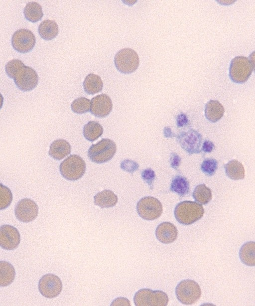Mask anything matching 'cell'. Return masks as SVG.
<instances>
[{
  "mask_svg": "<svg viewBox=\"0 0 255 306\" xmlns=\"http://www.w3.org/2000/svg\"><path fill=\"white\" fill-rule=\"evenodd\" d=\"M204 209L199 203L195 201H183L178 203L174 209L176 220L183 225H191L203 216Z\"/></svg>",
  "mask_w": 255,
  "mask_h": 306,
  "instance_id": "cell-1",
  "label": "cell"
},
{
  "mask_svg": "<svg viewBox=\"0 0 255 306\" xmlns=\"http://www.w3.org/2000/svg\"><path fill=\"white\" fill-rule=\"evenodd\" d=\"M115 143L109 139H103L89 148L88 156L93 162L102 163L110 160L116 153Z\"/></svg>",
  "mask_w": 255,
  "mask_h": 306,
  "instance_id": "cell-2",
  "label": "cell"
},
{
  "mask_svg": "<svg viewBox=\"0 0 255 306\" xmlns=\"http://www.w3.org/2000/svg\"><path fill=\"white\" fill-rule=\"evenodd\" d=\"M86 166L84 160L77 154L68 156L60 163L59 169L61 175L67 180L75 181L85 173Z\"/></svg>",
  "mask_w": 255,
  "mask_h": 306,
  "instance_id": "cell-3",
  "label": "cell"
},
{
  "mask_svg": "<svg viewBox=\"0 0 255 306\" xmlns=\"http://www.w3.org/2000/svg\"><path fill=\"white\" fill-rule=\"evenodd\" d=\"M168 301V296L165 292L147 288L140 289L133 297L136 306H166Z\"/></svg>",
  "mask_w": 255,
  "mask_h": 306,
  "instance_id": "cell-4",
  "label": "cell"
},
{
  "mask_svg": "<svg viewBox=\"0 0 255 306\" xmlns=\"http://www.w3.org/2000/svg\"><path fill=\"white\" fill-rule=\"evenodd\" d=\"M247 57L239 56L234 58L231 61L229 76L231 80L236 83L246 82L251 76L254 67Z\"/></svg>",
  "mask_w": 255,
  "mask_h": 306,
  "instance_id": "cell-5",
  "label": "cell"
},
{
  "mask_svg": "<svg viewBox=\"0 0 255 306\" xmlns=\"http://www.w3.org/2000/svg\"><path fill=\"white\" fill-rule=\"evenodd\" d=\"M178 300L185 305L195 304L201 296V290L197 283L191 280H184L179 282L175 289Z\"/></svg>",
  "mask_w": 255,
  "mask_h": 306,
  "instance_id": "cell-6",
  "label": "cell"
},
{
  "mask_svg": "<svg viewBox=\"0 0 255 306\" xmlns=\"http://www.w3.org/2000/svg\"><path fill=\"white\" fill-rule=\"evenodd\" d=\"M114 63L121 73L129 74L134 72L139 64L137 53L133 49L125 48L120 50L115 55Z\"/></svg>",
  "mask_w": 255,
  "mask_h": 306,
  "instance_id": "cell-7",
  "label": "cell"
},
{
  "mask_svg": "<svg viewBox=\"0 0 255 306\" xmlns=\"http://www.w3.org/2000/svg\"><path fill=\"white\" fill-rule=\"evenodd\" d=\"M136 211L142 219L151 221L158 218L162 213L161 203L156 198L146 196L141 198L137 203Z\"/></svg>",
  "mask_w": 255,
  "mask_h": 306,
  "instance_id": "cell-8",
  "label": "cell"
},
{
  "mask_svg": "<svg viewBox=\"0 0 255 306\" xmlns=\"http://www.w3.org/2000/svg\"><path fill=\"white\" fill-rule=\"evenodd\" d=\"M13 79L16 86L23 91L33 89L38 83V76L36 71L25 65L17 70Z\"/></svg>",
  "mask_w": 255,
  "mask_h": 306,
  "instance_id": "cell-9",
  "label": "cell"
},
{
  "mask_svg": "<svg viewBox=\"0 0 255 306\" xmlns=\"http://www.w3.org/2000/svg\"><path fill=\"white\" fill-rule=\"evenodd\" d=\"M38 290L44 297L51 299L57 297L62 290V283L60 278L52 274L42 276L38 283Z\"/></svg>",
  "mask_w": 255,
  "mask_h": 306,
  "instance_id": "cell-10",
  "label": "cell"
},
{
  "mask_svg": "<svg viewBox=\"0 0 255 306\" xmlns=\"http://www.w3.org/2000/svg\"><path fill=\"white\" fill-rule=\"evenodd\" d=\"M36 42L35 36L30 30L20 29L15 31L12 36L11 44L17 52L25 53L29 52L34 47Z\"/></svg>",
  "mask_w": 255,
  "mask_h": 306,
  "instance_id": "cell-11",
  "label": "cell"
},
{
  "mask_svg": "<svg viewBox=\"0 0 255 306\" xmlns=\"http://www.w3.org/2000/svg\"><path fill=\"white\" fill-rule=\"evenodd\" d=\"M177 141L182 149L190 154L201 152L202 136L193 129L181 133L178 135Z\"/></svg>",
  "mask_w": 255,
  "mask_h": 306,
  "instance_id": "cell-12",
  "label": "cell"
},
{
  "mask_svg": "<svg viewBox=\"0 0 255 306\" xmlns=\"http://www.w3.org/2000/svg\"><path fill=\"white\" fill-rule=\"evenodd\" d=\"M14 213L18 220L28 223L33 221L37 216L38 207L33 200L29 198H23L16 204Z\"/></svg>",
  "mask_w": 255,
  "mask_h": 306,
  "instance_id": "cell-13",
  "label": "cell"
},
{
  "mask_svg": "<svg viewBox=\"0 0 255 306\" xmlns=\"http://www.w3.org/2000/svg\"><path fill=\"white\" fill-rule=\"evenodd\" d=\"M20 241V234L16 228L7 224L0 226V246L7 250L16 249Z\"/></svg>",
  "mask_w": 255,
  "mask_h": 306,
  "instance_id": "cell-14",
  "label": "cell"
},
{
  "mask_svg": "<svg viewBox=\"0 0 255 306\" xmlns=\"http://www.w3.org/2000/svg\"><path fill=\"white\" fill-rule=\"evenodd\" d=\"M90 101V112L97 117L104 118L109 115L112 110V101L110 97L105 94L98 95Z\"/></svg>",
  "mask_w": 255,
  "mask_h": 306,
  "instance_id": "cell-15",
  "label": "cell"
},
{
  "mask_svg": "<svg viewBox=\"0 0 255 306\" xmlns=\"http://www.w3.org/2000/svg\"><path fill=\"white\" fill-rule=\"evenodd\" d=\"M155 236L161 243L170 244L177 239L178 230L173 224L169 222H163L157 226Z\"/></svg>",
  "mask_w": 255,
  "mask_h": 306,
  "instance_id": "cell-16",
  "label": "cell"
},
{
  "mask_svg": "<svg viewBox=\"0 0 255 306\" xmlns=\"http://www.w3.org/2000/svg\"><path fill=\"white\" fill-rule=\"evenodd\" d=\"M71 147L69 142L63 139H58L50 146L49 154L56 160H61L71 153Z\"/></svg>",
  "mask_w": 255,
  "mask_h": 306,
  "instance_id": "cell-17",
  "label": "cell"
},
{
  "mask_svg": "<svg viewBox=\"0 0 255 306\" xmlns=\"http://www.w3.org/2000/svg\"><path fill=\"white\" fill-rule=\"evenodd\" d=\"M94 203L101 208L115 206L118 202V197L110 190H104L97 193L94 197Z\"/></svg>",
  "mask_w": 255,
  "mask_h": 306,
  "instance_id": "cell-18",
  "label": "cell"
},
{
  "mask_svg": "<svg viewBox=\"0 0 255 306\" xmlns=\"http://www.w3.org/2000/svg\"><path fill=\"white\" fill-rule=\"evenodd\" d=\"M224 108L217 100H210L205 105V115L210 122L215 123L224 115Z\"/></svg>",
  "mask_w": 255,
  "mask_h": 306,
  "instance_id": "cell-19",
  "label": "cell"
},
{
  "mask_svg": "<svg viewBox=\"0 0 255 306\" xmlns=\"http://www.w3.org/2000/svg\"><path fill=\"white\" fill-rule=\"evenodd\" d=\"M83 87L86 93L94 95L102 90L103 82L100 76L94 73H90L85 78L83 82Z\"/></svg>",
  "mask_w": 255,
  "mask_h": 306,
  "instance_id": "cell-20",
  "label": "cell"
},
{
  "mask_svg": "<svg viewBox=\"0 0 255 306\" xmlns=\"http://www.w3.org/2000/svg\"><path fill=\"white\" fill-rule=\"evenodd\" d=\"M38 33L40 37L46 40L55 38L58 33V26L54 20H43L38 26Z\"/></svg>",
  "mask_w": 255,
  "mask_h": 306,
  "instance_id": "cell-21",
  "label": "cell"
},
{
  "mask_svg": "<svg viewBox=\"0 0 255 306\" xmlns=\"http://www.w3.org/2000/svg\"><path fill=\"white\" fill-rule=\"evenodd\" d=\"M241 261L246 265L254 266L255 265V242L249 241L244 243L239 251Z\"/></svg>",
  "mask_w": 255,
  "mask_h": 306,
  "instance_id": "cell-22",
  "label": "cell"
},
{
  "mask_svg": "<svg viewBox=\"0 0 255 306\" xmlns=\"http://www.w3.org/2000/svg\"><path fill=\"white\" fill-rule=\"evenodd\" d=\"M15 277L13 266L9 262L0 261V287H6L11 284Z\"/></svg>",
  "mask_w": 255,
  "mask_h": 306,
  "instance_id": "cell-23",
  "label": "cell"
},
{
  "mask_svg": "<svg viewBox=\"0 0 255 306\" xmlns=\"http://www.w3.org/2000/svg\"><path fill=\"white\" fill-rule=\"evenodd\" d=\"M227 176L233 180L243 179L245 177V169L242 163L236 159H232L225 165Z\"/></svg>",
  "mask_w": 255,
  "mask_h": 306,
  "instance_id": "cell-24",
  "label": "cell"
},
{
  "mask_svg": "<svg viewBox=\"0 0 255 306\" xmlns=\"http://www.w3.org/2000/svg\"><path fill=\"white\" fill-rule=\"evenodd\" d=\"M23 13L25 18L32 22L38 21L43 16L41 5L34 1L28 2L26 4Z\"/></svg>",
  "mask_w": 255,
  "mask_h": 306,
  "instance_id": "cell-25",
  "label": "cell"
},
{
  "mask_svg": "<svg viewBox=\"0 0 255 306\" xmlns=\"http://www.w3.org/2000/svg\"><path fill=\"white\" fill-rule=\"evenodd\" d=\"M103 133L102 126L98 122L89 121L84 126L83 135L86 140L94 142L102 136Z\"/></svg>",
  "mask_w": 255,
  "mask_h": 306,
  "instance_id": "cell-26",
  "label": "cell"
},
{
  "mask_svg": "<svg viewBox=\"0 0 255 306\" xmlns=\"http://www.w3.org/2000/svg\"><path fill=\"white\" fill-rule=\"evenodd\" d=\"M170 190L183 197L189 191V183L184 176L178 175L175 176L171 182Z\"/></svg>",
  "mask_w": 255,
  "mask_h": 306,
  "instance_id": "cell-27",
  "label": "cell"
},
{
  "mask_svg": "<svg viewBox=\"0 0 255 306\" xmlns=\"http://www.w3.org/2000/svg\"><path fill=\"white\" fill-rule=\"evenodd\" d=\"M192 196L195 201L203 205L208 204L212 198L211 189L205 184L198 185L194 188Z\"/></svg>",
  "mask_w": 255,
  "mask_h": 306,
  "instance_id": "cell-28",
  "label": "cell"
},
{
  "mask_svg": "<svg viewBox=\"0 0 255 306\" xmlns=\"http://www.w3.org/2000/svg\"><path fill=\"white\" fill-rule=\"evenodd\" d=\"M91 101L90 99L81 97L75 99L71 104V108L75 113L78 114H85L89 111Z\"/></svg>",
  "mask_w": 255,
  "mask_h": 306,
  "instance_id": "cell-29",
  "label": "cell"
},
{
  "mask_svg": "<svg viewBox=\"0 0 255 306\" xmlns=\"http://www.w3.org/2000/svg\"><path fill=\"white\" fill-rule=\"evenodd\" d=\"M12 200V194L10 189L0 183V210L8 207Z\"/></svg>",
  "mask_w": 255,
  "mask_h": 306,
  "instance_id": "cell-30",
  "label": "cell"
},
{
  "mask_svg": "<svg viewBox=\"0 0 255 306\" xmlns=\"http://www.w3.org/2000/svg\"><path fill=\"white\" fill-rule=\"evenodd\" d=\"M218 168V162L214 158H206L202 162L201 169L205 174L212 176L216 171Z\"/></svg>",
  "mask_w": 255,
  "mask_h": 306,
  "instance_id": "cell-31",
  "label": "cell"
},
{
  "mask_svg": "<svg viewBox=\"0 0 255 306\" xmlns=\"http://www.w3.org/2000/svg\"><path fill=\"white\" fill-rule=\"evenodd\" d=\"M24 64L19 59H14L8 62L5 66L6 74L10 78H13L17 70Z\"/></svg>",
  "mask_w": 255,
  "mask_h": 306,
  "instance_id": "cell-32",
  "label": "cell"
},
{
  "mask_svg": "<svg viewBox=\"0 0 255 306\" xmlns=\"http://www.w3.org/2000/svg\"><path fill=\"white\" fill-rule=\"evenodd\" d=\"M142 177L150 186H152L155 177V174L153 170L151 169L145 170L142 173Z\"/></svg>",
  "mask_w": 255,
  "mask_h": 306,
  "instance_id": "cell-33",
  "label": "cell"
},
{
  "mask_svg": "<svg viewBox=\"0 0 255 306\" xmlns=\"http://www.w3.org/2000/svg\"><path fill=\"white\" fill-rule=\"evenodd\" d=\"M181 158L177 153H170V164L172 168L177 170L181 163Z\"/></svg>",
  "mask_w": 255,
  "mask_h": 306,
  "instance_id": "cell-34",
  "label": "cell"
},
{
  "mask_svg": "<svg viewBox=\"0 0 255 306\" xmlns=\"http://www.w3.org/2000/svg\"><path fill=\"white\" fill-rule=\"evenodd\" d=\"M177 125L178 127H182L189 123V120L186 115L180 114L177 117Z\"/></svg>",
  "mask_w": 255,
  "mask_h": 306,
  "instance_id": "cell-35",
  "label": "cell"
},
{
  "mask_svg": "<svg viewBox=\"0 0 255 306\" xmlns=\"http://www.w3.org/2000/svg\"><path fill=\"white\" fill-rule=\"evenodd\" d=\"M214 148V145L213 143L208 140H206L204 141L202 147V150L205 153H211Z\"/></svg>",
  "mask_w": 255,
  "mask_h": 306,
  "instance_id": "cell-36",
  "label": "cell"
},
{
  "mask_svg": "<svg viewBox=\"0 0 255 306\" xmlns=\"http://www.w3.org/2000/svg\"><path fill=\"white\" fill-rule=\"evenodd\" d=\"M111 306H130L128 300L124 298H119L115 299L111 304Z\"/></svg>",
  "mask_w": 255,
  "mask_h": 306,
  "instance_id": "cell-37",
  "label": "cell"
},
{
  "mask_svg": "<svg viewBox=\"0 0 255 306\" xmlns=\"http://www.w3.org/2000/svg\"><path fill=\"white\" fill-rule=\"evenodd\" d=\"M164 135L166 138H173L175 136V135L172 133L170 128L168 127L164 128Z\"/></svg>",
  "mask_w": 255,
  "mask_h": 306,
  "instance_id": "cell-38",
  "label": "cell"
},
{
  "mask_svg": "<svg viewBox=\"0 0 255 306\" xmlns=\"http://www.w3.org/2000/svg\"><path fill=\"white\" fill-rule=\"evenodd\" d=\"M3 102V98L1 94L0 93V109L1 108L2 106Z\"/></svg>",
  "mask_w": 255,
  "mask_h": 306,
  "instance_id": "cell-39",
  "label": "cell"
}]
</instances>
